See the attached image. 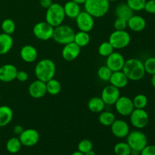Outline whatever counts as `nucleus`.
<instances>
[{"mask_svg":"<svg viewBox=\"0 0 155 155\" xmlns=\"http://www.w3.org/2000/svg\"><path fill=\"white\" fill-rule=\"evenodd\" d=\"M108 42L114 49H123L131 42V36L127 30H114L110 33Z\"/></svg>","mask_w":155,"mask_h":155,"instance_id":"nucleus-7","label":"nucleus"},{"mask_svg":"<svg viewBox=\"0 0 155 155\" xmlns=\"http://www.w3.org/2000/svg\"><path fill=\"white\" fill-rule=\"evenodd\" d=\"M52 3V0H39V4H40V5L42 6L43 8L45 9L48 8V7H50Z\"/></svg>","mask_w":155,"mask_h":155,"instance_id":"nucleus-43","label":"nucleus"},{"mask_svg":"<svg viewBox=\"0 0 155 155\" xmlns=\"http://www.w3.org/2000/svg\"><path fill=\"white\" fill-rule=\"evenodd\" d=\"M13 110L9 106H0V127L8 125L13 119Z\"/></svg>","mask_w":155,"mask_h":155,"instance_id":"nucleus-24","label":"nucleus"},{"mask_svg":"<svg viewBox=\"0 0 155 155\" xmlns=\"http://www.w3.org/2000/svg\"><path fill=\"white\" fill-rule=\"evenodd\" d=\"M71 155H84V154L82 152H80V151H74V153H72V154Z\"/></svg>","mask_w":155,"mask_h":155,"instance_id":"nucleus-48","label":"nucleus"},{"mask_svg":"<svg viewBox=\"0 0 155 155\" xmlns=\"http://www.w3.org/2000/svg\"><path fill=\"white\" fill-rule=\"evenodd\" d=\"M75 32L72 27L68 25H61L54 27L52 39L58 44L60 45H66L70 42H74Z\"/></svg>","mask_w":155,"mask_h":155,"instance_id":"nucleus-5","label":"nucleus"},{"mask_svg":"<svg viewBox=\"0 0 155 155\" xmlns=\"http://www.w3.org/2000/svg\"><path fill=\"white\" fill-rule=\"evenodd\" d=\"M144 10L148 14H155V0H147L144 7Z\"/></svg>","mask_w":155,"mask_h":155,"instance_id":"nucleus-40","label":"nucleus"},{"mask_svg":"<svg viewBox=\"0 0 155 155\" xmlns=\"http://www.w3.org/2000/svg\"><path fill=\"white\" fill-rule=\"evenodd\" d=\"M18 70L12 64H5L0 67V81L4 83H10L16 80Z\"/></svg>","mask_w":155,"mask_h":155,"instance_id":"nucleus-18","label":"nucleus"},{"mask_svg":"<svg viewBox=\"0 0 155 155\" xmlns=\"http://www.w3.org/2000/svg\"><path fill=\"white\" fill-rule=\"evenodd\" d=\"M65 17L66 16H65L63 5L59 3L53 2L51 6L46 9L45 21L53 27H56L63 24Z\"/></svg>","mask_w":155,"mask_h":155,"instance_id":"nucleus-4","label":"nucleus"},{"mask_svg":"<svg viewBox=\"0 0 155 155\" xmlns=\"http://www.w3.org/2000/svg\"><path fill=\"white\" fill-rule=\"evenodd\" d=\"M140 155H155V145H147L140 151Z\"/></svg>","mask_w":155,"mask_h":155,"instance_id":"nucleus-41","label":"nucleus"},{"mask_svg":"<svg viewBox=\"0 0 155 155\" xmlns=\"http://www.w3.org/2000/svg\"><path fill=\"white\" fill-rule=\"evenodd\" d=\"M114 51V48L111 45V44L108 42V41H105V42H101L99 45L98 48V52L99 55L102 56V57L107 58V56L110 55L111 53Z\"/></svg>","mask_w":155,"mask_h":155,"instance_id":"nucleus-34","label":"nucleus"},{"mask_svg":"<svg viewBox=\"0 0 155 155\" xmlns=\"http://www.w3.org/2000/svg\"><path fill=\"white\" fill-rule=\"evenodd\" d=\"M120 96V91L112 85L105 86L101 91V98L106 105H114Z\"/></svg>","mask_w":155,"mask_h":155,"instance_id":"nucleus-12","label":"nucleus"},{"mask_svg":"<svg viewBox=\"0 0 155 155\" xmlns=\"http://www.w3.org/2000/svg\"><path fill=\"white\" fill-rule=\"evenodd\" d=\"M111 70L109 68H107L106 65H104V66H101L98 68V72H97V74H98V77L101 80L104 82L109 81L110 77H111L112 74Z\"/></svg>","mask_w":155,"mask_h":155,"instance_id":"nucleus-35","label":"nucleus"},{"mask_svg":"<svg viewBox=\"0 0 155 155\" xmlns=\"http://www.w3.org/2000/svg\"><path fill=\"white\" fill-rule=\"evenodd\" d=\"M84 155H96V154H95V152L93 151V150H91V151H88V152L85 153Z\"/></svg>","mask_w":155,"mask_h":155,"instance_id":"nucleus-47","label":"nucleus"},{"mask_svg":"<svg viewBox=\"0 0 155 155\" xmlns=\"http://www.w3.org/2000/svg\"><path fill=\"white\" fill-rule=\"evenodd\" d=\"M130 155H131V154H130Z\"/></svg>","mask_w":155,"mask_h":155,"instance_id":"nucleus-50","label":"nucleus"},{"mask_svg":"<svg viewBox=\"0 0 155 155\" xmlns=\"http://www.w3.org/2000/svg\"><path fill=\"white\" fill-rule=\"evenodd\" d=\"M151 85H152L153 87L155 89V74L152 75V77H151Z\"/></svg>","mask_w":155,"mask_h":155,"instance_id":"nucleus-46","label":"nucleus"},{"mask_svg":"<svg viewBox=\"0 0 155 155\" xmlns=\"http://www.w3.org/2000/svg\"><path fill=\"white\" fill-rule=\"evenodd\" d=\"M147 0H127V4L133 12H141L144 10V7Z\"/></svg>","mask_w":155,"mask_h":155,"instance_id":"nucleus-36","label":"nucleus"},{"mask_svg":"<svg viewBox=\"0 0 155 155\" xmlns=\"http://www.w3.org/2000/svg\"><path fill=\"white\" fill-rule=\"evenodd\" d=\"M20 56L22 61L26 63H33L37 59L38 51L33 45H25L21 48Z\"/></svg>","mask_w":155,"mask_h":155,"instance_id":"nucleus-20","label":"nucleus"},{"mask_svg":"<svg viewBox=\"0 0 155 155\" xmlns=\"http://www.w3.org/2000/svg\"><path fill=\"white\" fill-rule=\"evenodd\" d=\"M74 42L77 44V45L83 48L88 45L90 42V36L89 33L84 31H78L77 33H75L74 35Z\"/></svg>","mask_w":155,"mask_h":155,"instance_id":"nucleus-28","label":"nucleus"},{"mask_svg":"<svg viewBox=\"0 0 155 155\" xmlns=\"http://www.w3.org/2000/svg\"><path fill=\"white\" fill-rule=\"evenodd\" d=\"M24 129L23 128L22 126L16 125V126H15V127H14L13 132H14V133H15V135H18V136H19L21 134V133L24 131Z\"/></svg>","mask_w":155,"mask_h":155,"instance_id":"nucleus-44","label":"nucleus"},{"mask_svg":"<svg viewBox=\"0 0 155 155\" xmlns=\"http://www.w3.org/2000/svg\"><path fill=\"white\" fill-rule=\"evenodd\" d=\"M114 106L117 112L123 117L130 116L135 109L133 100L127 96H121V95L116 101Z\"/></svg>","mask_w":155,"mask_h":155,"instance_id":"nucleus-11","label":"nucleus"},{"mask_svg":"<svg viewBox=\"0 0 155 155\" xmlns=\"http://www.w3.org/2000/svg\"><path fill=\"white\" fill-rule=\"evenodd\" d=\"M126 59L124 55L118 51H114L107 56L106 59V66L111 70L112 72L122 71Z\"/></svg>","mask_w":155,"mask_h":155,"instance_id":"nucleus-15","label":"nucleus"},{"mask_svg":"<svg viewBox=\"0 0 155 155\" xmlns=\"http://www.w3.org/2000/svg\"><path fill=\"white\" fill-rule=\"evenodd\" d=\"M84 9L94 18H102L110 9V2L108 0H86Z\"/></svg>","mask_w":155,"mask_h":155,"instance_id":"nucleus-3","label":"nucleus"},{"mask_svg":"<svg viewBox=\"0 0 155 155\" xmlns=\"http://www.w3.org/2000/svg\"><path fill=\"white\" fill-rule=\"evenodd\" d=\"M133 103L135 108L145 109V107L148 105V99L146 95L144 94H138L133 98Z\"/></svg>","mask_w":155,"mask_h":155,"instance_id":"nucleus-33","label":"nucleus"},{"mask_svg":"<svg viewBox=\"0 0 155 155\" xmlns=\"http://www.w3.org/2000/svg\"><path fill=\"white\" fill-rule=\"evenodd\" d=\"M110 132L114 136L118 139L127 138L130 132L128 123L124 120H115L114 122L110 125Z\"/></svg>","mask_w":155,"mask_h":155,"instance_id":"nucleus-14","label":"nucleus"},{"mask_svg":"<svg viewBox=\"0 0 155 155\" xmlns=\"http://www.w3.org/2000/svg\"><path fill=\"white\" fill-rule=\"evenodd\" d=\"M47 93L51 95H57L61 91V84L56 79H51L46 83Z\"/></svg>","mask_w":155,"mask_h":155,"instance_id":"nucleus-30","label":"nucleus"},{"mask_svg":"<svg viewBox=\"0 0 155 155\" xmlns=\"http://www.w3.org/2000/svg\"><path fill=\"white\" fill-rule=\"evenodd\" d=\"M145 73L150 75L155 74V57H149L143 62Z\"/></svg>","mask_w":155,"mask_h":155,"instance_id":"nucleus-37","label":"nucleus"},{"mask_svg":"<svg viewBox=\"0 0 155 155\" xmlns=\"http://www.w3.org/2000/svg\"><path fill=\"white\" fill-rule=\"evenodd\" d=\"M75 20L77 27L80 31L89 33L95 26V18L86 11L80 12Z\"/></svg>","mask_w":155,"mask_h":155,"instance_id":"nucleus-10","label":"nucleus"},{"mask_svg":"<svg viewBox=\"0 0 155 155\" xmlns=\"http://www.w3.org/2000/svg\"><path fill=\"white\" fill-rule=\"evenodd\" d=\"M28 92L29 95L35 99L43 98L47 94L46 83L36 79L30 84L28 87Z\"/></svg>","mask_w":155,"mask_h":155,"instance_id":"nucleus-16","label":"nucleus"},{"mask_svg":"<svg viewBox=\"0 0 155 155\" xmlns=\"http://www.w3.org/2000/svg\"><path fill=\"white\" fill-rule=\"evenodd\" d=\"M28 74L25 71H18L16 76V80H18L20 82H26L28 80Z\"/></svg>","mask_w":155,"mask_h":155,"instance_id":"nucleus-42","label":"nucleus"},{"mask_svg":"<svg viewBox=\"0 0 155 155\" xmlns=\"http://www.w3.org/2000/svg\"><path fill=\"white\" fill-rule=\"evenodd\" d=\"M116 120L114 114L109 110H103L99 113L98 121L104 127H110L112 124Z\"/></svg>","mask_w":155,"mask_h":155,"instance_id":"nucleus-27","label":"nucleus"},{"mask_svg":"<svg viewBox=\"0 0 155 155\" xmlns=\"http://www.w3.org/2000/svg\"><path fill=\"white\" fill-rule=\"evenodd\" d=\"M54 27L46 21L36 23L33 28V33L36 39L42 41H47L52 39Z\"/></svg>","mask_w":155,"mask_h":155,"instance_id":"nucleus-8","label":"nucleus"},{"mask_svg":"<svg viewBox=\"0 0 155 155\" xmlns=\"http://www.w3.org/2000/svg\"><path fill=\"white\" fill-rule=\"evenodd\" d=\"M146 21L140 15H133L127 21V27L133 32H142L146 27Z\"/></svg>","mask_w":155,"mask_h":155,"instance_id":"nucleus-19","label":"nucleus"},{"mask_svg":"<svg viewBox=\"0 0 155 155\" xmlns=\"http://www.w3.org/2000/svg\"><path fill=\"white\" fill-rule=\"evenodd\" d=\"M1 28L2 33L12 35L15 33V30H16V24L13 20L10 19V18H6V19L3 20L2 22Z\"/></svg>","mask_w":155,"mask_h":155,"instance_id":"nucleus-32","label":"nucleus"},{"mask_svg":"<svg viewBox=\"0 0 155 155\" xmlns=\"http://www.w3.org/2000/svg\"><path fill=\"white\" fill-rule=\"evenodd\" d=\"M14 44L12 35L6 33H0V54L4 55L8 53L12 48Z\"/></svg>","mask_w":155,"mask_h":155,"instance_id":"nucleus-23","label":"nucleus"},{"mask_svg":"<svg viewBox=\"0 0 155 155\" xmlns=\"http://www.w3.org/2000/svg\"><path fill=\"white\" fill-rule=\"evenodd\" d=\"M115 15H116L117 18H123V19L128 21L134 15V12L130 8L127 2H123L120 3L117 5L116 8H115Z\"/></svg>","mask_w":155,"mask_h":155,"instance_id":"nucleus-25","label":"nucleus"},{"mask_svg":"<svg viewBox=\"0 0 155 155\" xmlns=\"http://www.w3.org/2000/svg\"><path fill=\"white\" fill-rule=\"evenodd\" d=\"M71 1L77 3L78 5H84V3L86 2V0H71Z\"/></svg>","mask_w":155,"mask_h":155,"instance_id":"nucleus-45","label":"nucleus"},{"mask_svg":"<svg viewBox=\"0 0 155 155\" xmlns=\"http://www.w3.org/2000/svg\"><path fill=\"white\" fill-rule=\"evenodd\" d=\"M127 142L133 151L140 152L148 145V138L141 130H133L127 136Z\"/></svg>","mask_w":155,"mask_h":155,"instance_id":"nucleus-6","label":"nucleus"},{"mask_svg":"<svg viewBox=\"0 0 155 155\" xmlns=\"http://www.w3.org/2000/svg\"><path fill=\"white\" fill-rule=\"evenodd\" d=\"M130 124L137 130H142L148 126L149 115L145 109L135 108L130 115Z\"/></svg>","mask_w":155,"mask_h":155,"instance_id":"nucleus-9","label":"nucleus"},{"mask_svg":"<svg viewBox=\"0 0 155 155\" xmlns=\"http://www.w3.org/2000/svg\"><path fill=\"white\" fill-rule=\"evenodd\" d=\"M122 71L126 74L129 80L132 81L141 80L143 79L146 74L143 62L140 59L135 58L126 60Z\"/></svg>","mask_w":155,"mask_h":155,"instance_id":"nucleus-1","label":"nucleus"},{"mask_svg":"<svg viewBox=\"0 0 155 155\" xmlns=\"http://www.w3.org/2000/svg\"><path fill=\"white\" fill-rule=\"evenodd\" d=\"M109 82L110 85L120 89L125 88L128 85L129 79L123 71H119L112 73Z\"/></svg>","mask_w":155,"mask_h":155,"instance_id":"nucleus-21","label":"nucleus"},{"mask_svg":"<svg viewBox=\"0 0 155 155\" xmlns=\"http://www.w3.org/2000/svg\"><path fill=\"white\" fill-rule=\"evenodd\" d=\"M115 30H126L127 28V21L123 18H117L114 23Z\"/></svg>","mask_w":155,"mask_h":155,"instance_id":"nucleus-39","label":"nucleus"},{"mask_svg":"<svg viewBox=\"0 0 155 155\" xmlns=\"http://www.w3.org/2000/svg\"><path fill=\"white\" fill-rule=\"evenodd\" d=\"M19 138L12 137L10 138L6 142V149L11 154H17L19 152L22 147Z\"/></svg>","mask_w":155,"mask_h":155,"instance_id":"nucleus-29","label":"nucleus"},{"mask_svg":"<svg viewBox=\"0 0 155 155\" xmlns=\"http://www.w3.org/2000/svg\"><path fill=\"white\" fill-rule=\"evenodd\" d=\"M77 149H78L77 151L85 154L93 149V144L89 139H83L78 143Z\"/></svg>","mask_w":155,"mask_h":155,"instance_id":"nucleus-38","label":"nucleus"},{"mask_svg":"<svg viewBox=\"0 0 155 155\" xmlns=\"http://www.w3.org/2000/svg\"><path fill=\"white\" fill-rule=\"evenodd\" d=\"M63 8L64 11L65 16L71 18V19H76V18L78 16L79 14L82 12L80 5L71 1V0L67 2L63 5Z\"/></svg>","mask_w":155,"mask_h":155,"instance_id":"nucleus-22","label":"nucleus"},{"mask_svg":"<svg viewBox=\"0 0 155 155\" xmlns=\"http://www.w3.org/2000/svg\"><path fill=\"white\" fill-rule=\"evenodd\" d=\"M56 73V65L52 60L48 58L41 59L36 63L34 74L37 80L46 83L54 78Z\"/></svg>","mask_w":155,"mask_h":155,"instance_id":"nucleus-2","label":"nucleus"},{"mask_svg":"<svg viewBox=\"0 0 155 155\" xmlns=\"http://www.w3.org/2000/svg\"><path fill=\"white\" fill-rule=\"evenodd\" d=\"M106 104L101 99V97H92L89 100L87 107L92 113L99 114L104 110Z\"/></svg>","mask_w":155,"mask_h":155,"instance_id":"nucleus-26","label":"nucleus"},{"mask_svg":"<svg viewBox=\"0 0 155 155\" xmlns=\"http://www.w3.org/2000/svg\"><path fill=\"white\" fill-rule=\"evenodd\" d=\"M114 151L116 155H130L132 149L127 142H120L114 145Z\"/></svg>","mask_w":155,"mask_h":155,"instance_id":"nucleus-31","label":"nucleus"},{"mask_svg":"<svg viewBox=\"0 0 155 155\" xmlns=\"http://www.w3.org/2000/svg\"><path fill=\"white\" fill-rule=\"evenodd\" d=\"M108 1L110 2H116V1H117V0H108Z\"/></svg>","mask_w":155,"mask_h":155,"instance_id":"nucleus-49","label":"nucleus"},{"mask_svg":"<svg viewBox=\"0 0 155 155\" xmlns=\"http://www.w3.org/2000/svg\"><path fill=\"white\" fill-rule=\"evenodd\" d=\"M81 51V48L74 42H70L64 45L61 51V56L64 60L67 61H73L79 57Z\"/></svg>","mask_w":155,"mask_h":155,"instance_id":"nucleus-17","label":"nucleus"},{"mask_svg":"<svg viewBox=\"0 0 155 155\" xmlns=\"http://www.w3.org/2000/svg\"><path fill=\"white\" fill-rule=\"evenodd\" d=\"M39 133L34 129L24 130L19 136V139L23 146L33 147L38 143L39 140Z\"/></svg>","mask_w":155,"mask_h":155,"instance_id":"nucleus-13","label":"nucleus"}]
</instances>
